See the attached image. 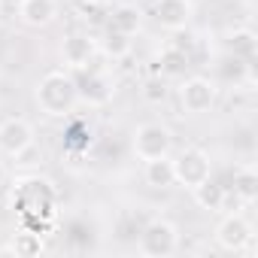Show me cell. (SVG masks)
I'll use <instances>...</instances> for the list:
<instances>
[{
    "mask_svg": "<svg viewBox=\"0 0 258 258\" xmlns=\"http://www.w3.org/2000/svg\"><path fill=\"white\" fill-rule=\"evenodd\" d=\"M79 79H76V94L79 100H85L88 106H106L115 94V85L109 79L106 70H97V67H85V70H76Z\"/></svg>",
    "mask_w": 258,
    "mask_h": 258,
    "instance_id": "obj_5",
    "label": "cell"
},
{
    "mask_svg": "<svg viewBox=\"0 0 258 258\" xmlns=\"http://www.w3.org/2000/svg\"><path fill=\"white\" fill-rule=\"evenodd\" d=\"M143 179L146 185L152 188H173L176 185V176H173V158L164 155V158H152V161H143Z\"/></svg>",
    "mask_w": 258,
    "mask_h": 258,
    "instance_id": "obj_14",
    "label": "cell"
},
{
    "mask_svg": "<svg viewBox=\"0 0 258 258\" xmlns=\"http://www.w3.org/2000/svg\"><path fill=\"white\" fill-rule=\"evenodd\" d=\"M252 225L243 219V213H228L219 228H216V243L225 249V252H243L249 243H252Z\"/></svg>",
    "mask_w": 258,
    "mask_h": 258,
    "instance_id": "obj_7",
    "label": "cell"
},
{
    "mask_svg": "<svg viewBox=\"0 0 258 258\" xmlns=\"http://www.w3.org/2000/svg\"><path fill=\"white\" fill-rule=\"evenodd\" d=\"M109 0H79V7H76V13L88 22V25H106V19H109Z\"/></svg>",
    "mask_w": 258,
    "mask_h": 258,
    "instance_id": "obj_21",
    "label": "cell"
},
{
    "mask_svg": "<svg viewBox=\"0 0 258 258\" xmlns=\"http://www.w3.org/2000/svg\"><path fill=\"white\" fill-rule=\"evenodd\" d=\"M191 195H195V204H198L201 210L219 213V210H222V198H225V185H219V182H213V179H204L201 185L191 188Z\"/></svg>",
    "mask_w": 258,
    "mask_h": 258,
    "instance_id": "obj_16",
    "label": "cell"
},
{
    "mask_svg": "<svg viewBox=\"0 0 258 258\" xmlns=\"http://www.w3.org/2000/svg\"><path fill=\"white\" fill-rule=\"evenodd\" d=\"M143 100L146 103H164V97H167V82H164V76L161 73H155V76H149L146 82H143Z\"/></svg>",
    "mask_w": 258,
    "mask_h": 258,
    "instance_id": "obj_22",
    "label": "cell"
},
{
    "mask_svg": "<svg viewBox=\"0 0 258 258\" xmlns=\"http://www.w3.org/2000/svg\"><path fill=\"white\" fill-rule=\"evenodd\" d=\"M158 64H161V76H182L185 67L191 64V58L173 46H164V52L158 55Z\"/></svg>",
    "mask_w": 258,
    "mask_h": 258,
    "instance_id": "obj_20",
    "label": "cell"
},
{
    "mask_svg": "<svg viewBox=\"0 0 258 258\" xmlns=\"http://www.w3.org/2000/svg\"><path fill=\"white\" fill-rule=\"evenodd\" d=\"M173 176H176V185L182 188H195L201 185L204 179L213 176V161L204 149L198 146H185L176 158H173Z\"/></svg>",
    "mask_w": 258,
    "mask_h": 258,
    "instance_id": "obj_3",
    "label": "cell"
},
{
    "mask_svg": "<svg viewBox=\"0 0 258 258\" xmlns=\"http://www.w3.org/2000/svg\"><path fill=\"white\" fill-rule=\"evenodd\" d=\"M234 191H237L246 204H252V201L258 198V173H255L252 164H243V167L234 170Z\"/></svg>",
    "mask_w": 258,
    "mask_h": 258,
    "instance_id": "obj_18",
    "label": "cell"
},
{
    "mask_svg": "<svg viewBox=\"0 0 258 258\" xmlns=\"http://www.w3.org/2000/svg\"><path fill=\"white\" fill-rule=\"evenodd\" d=\"M216 82L207 79V76H188L182 85H179V103L188 115H204L216 106Z\"/></svg>",
    "mask_w": 258,
    "mask_h": 258,
    "instance_id": "obj_6",
    "label": "cell"
},
{
    "mask_svg": "<svg viewBox=\"0 0 258 258\" xmlns=\"http://www.w3.org/2000/svg\"><path fill=\"white\" fill-rule=\"evenodd\" d=\"M170 146H173V137L164 124H155V121H146L140 124L134 137H131V149L140 161H152V158H164L170 155Z\"/></svg>",
    "mask_w": 258,
    "mask_h": 258,
    "instance_id": "obj_4",
    "label": "cell"
},
{
    "mask_svg": "<svg viewBox=\"0 0 258 258\" xmlns=\"http://www.w3.org/2000/svg\"><path fill=\"white\" fill-rule=\"evenodd\" d=\"M46 191H55L49 179L25 176L13 188V207H19L22 213H52V207H43V201H40V195H46Z\"/></svg>",
    "mask_w": 258,
    "mask_h": 258,
    "instance_id": "obj_8",
    "label": "cell"
},
{
    "mask_svg": "<svg viewBox=\"0 0 258 258\" xmlns=\"http://www.w3.org/2000/svg\"><path fill=\"white\" fill-rule=\"evenodd\" d=\"M106 25L115 28V31H121V34H127V37H134V34L140 31V25H143V13H140L134 4H115V7L109 10Z\"/></svg>",
    "mask_w": 258,
    "mask_h": 258,
    "instance_id": "obj_13",
    "label": "cell"
},
{
    "mask_svg": "<svg viewBox=\"0 0 258 258\" xmlns=\"http://www.w3.org/2000/svg\"><path fill=\"white\" fill-rule=\"evenodd\" d=\"M100 49H103V55H109V58H124V55H131V37L106 25V34H103V40H100Z\"/></svg>",
    "mask_w": 258,
    "mask_h": 258,
    "instance_id": "obj_19",
    "label": "cell"
},
{
    "mask_svg": "<svg viewBox=\"0 0 258 258\" xmlns=\"http://www.w3.org/2000/svg\"><path fill=\"white\" fill-rule=\"evenodd\" d=\"M19 10H22V0H0V19H19Z\"/></svg>",
    "mask_w": 258,
    "mask_h": 258,
    "instance_id": "obj_23",
    "label": "cell"
},
{
    "mask_svg": "<svg viewBox=\"0 0 258 258\" xmlns=\"http://www.w3.org/2000/svg\"><path fill=\"white\" fill-rule=\"evenodd\" d=\"M34 143V124L25 118H7L0 121V152L16 158L22 149Z\"/></svg>",
    "mask_w": 258,
    "mask_h": 258,
    "instance_id": "obj_9",
    "label": "cell"
},
{
    "mask_svg": "<svg viewBox=\"0 0 258 258\" xmlns=\"http://www.w3.org/2000/svg\"><path fill=\"white\" fill-rule=\"evenodd\" d=\"M94 55H97V40L88 37V34L76 31V34L64 37V43H61V58L70 70H85Z\"/></svg>",
    "mask_w": 258,
    "mask_h": 258,
    "instance_id": "obj_10",
    "label": "cell"
},
{
    "mask_svg": "<svg viewBox=\"0 0 258 258\" xmlns=\"http://www.w3.org/2000/svg\"><path fill=\"white\" fill-rule=\"evenodd\" d=\"M43 249H46V243H43L40 231H19L10 243V252L19 258H37V255H43Z\"/></svg>",
    "mask_w": 258,
    "mask_h": 258,
    "instance_id": "obj_17",
    "label": "cell"
},
{
    "mask_svg": "<svg viewBox=\"0 0 258 258\" xmlns=\"http://www.w3.org/2000/svg\"><path fill=\"white\" fill-rule=\"evenodd\" d=\"M228 52L237 58V61H252L255 58V52H258V37H255V31H249V28H237V31H231L228 34Z\"/></svg>",
    "mask_w": 258,
    "mask_h": 258,
    "instance_id": "obj_15",
    "label": "cell"
},
{
    "mask_svg": "<svg viewBox=\"0 0 258 258\" xmlns=\"http://www.w3.org/2000/svg\"><path fill=\"white\" fill-rule=\"evenodd\" d=\"M191 16H195L191 0H155V22L167 31L188 28Z\"/></svg>",
    "mask_w": 258,
    "mask_h": 258,
    "instance_id": "obj_11",
    "label": "cell"
},
{
    "mask_svg": "<svg viewBox=\"0 0 258 258\" xmlns=\"http://www.w3.org/2000/svg\"><path fill=\"white\" fill-rule=\"evenodd\" d=\"M19 19L28 28H49L58 19V4L55 0H22Z\"/></svg>",
    "mask_w": 258,
    "mask_h": 258,
    "instance_id": "obj_12",
    "label": "cell"
},
{
    "mask_svg": "<svg viewBox=\"0 0 258 258\" xmlns=\"http://www.w3.org/2000/svg\"><path fill=\"white\" fill-rule=\"evenodd\" d=\"M176 249H179V231L167 219H152L137 237V252L146 258H170Z\"/></svg>",
    "mask_w": 258,
    "mask_h": 258,
    "instance_id": "obj_2",
    "label": "cell"
},
{
    "mask_svg": "<svg viewBox=\"0 0 258 258\" xmlns=\"http://www.w3.org/2000/svg\"><path fill=\"white\" fill-rule=\"evenodd\" d=\"M34 97H37L40 112H46V115H52V118L70 115L73 106H76V100H79V94H76V79H73L70 73H64V70H52V73H46V76L37 82Z\"/></svg>",
    "mask_w": 258,
    "mask_h": 258,
    "instance_id": "obj_1",
    "label": "cell"
}]
</instances>
